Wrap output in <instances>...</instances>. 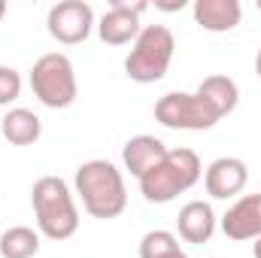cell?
Here are the masks:
<instances>
[{
  "mask_svg": "<svg viewBox=\"0 0 261 258\" xmlns=\"http://www.w3.org/2000/svg\"><path fill=\"white\" fill-rule=\"evenodd\" d=\"M76 194L82 197L85 213L94 219H116L128 207L122 170L103 158H94L76 167Z\"/></svg>",
  "mask_w": 261,
  "mask_h": 258,
  "instance_id": "cell-1",
  "label": "cell"
},
{
  "mask_svg": "<svg viewBox=\"0 0 261 258\" xmlns=\"http://www.w3.org/2000/svg\"><path fill=\"white\" fill-rule=\"evenodd\" d=\"M37 228L49 240H70L79 231V210L61 176H40L31 189Z\"/></svg>",
  "mask_w": 261,
  "mask_h": 258,
  "instance_id": "cell-2",
  "label": "cell"
},
{
  "mask_svg": "<svg viewBox=\"0 0 261 258\" xmlns=\"http://www.w3.org/2000/svg\"><path fill=\"white\" fill-rule=\"evenodd\" d=\"M200 176H203V167L195 149H167V155L137 183L149 203H170L173 197L197 186Z\"/></svg>",
  "mask_w": 261,
  "mask_h": 258,
  "instance_id": "cell-3",
  "label": "cell"
},
{
  "mask_svg": "<svg viewBox=\"0 0 261 258\" xmlns=\"http://www.w3.org/2000/svg\"><path fill=\"white\" fill-rule=\"evenodd\" d=\"M173 52H176V40H173L170 28H164V24H146L140 31V37L134 40L128 58H125L128 79L140 82V85L161 82L167 76V70H170Z\"/></svg>",
  "mask_w": 261,
  "mask_h": 258,
  "instance_id": "cell-4",
  "label": "cell"
},
{
  "mask_svg": "<svg viewBox=\"0 0 261 258\" xmlns=\"http://www.w3.org/2000/svg\"><path fill=\"white\" fill-rule=\"evenodd\" d=\"M31 91L49 110H67L76 100L79 85H76L73 64L64 52H49L37 58V64L31 70Z\"/></svg>",
  "mask_w": 261,
  "mask_h": 258,
  "instance_id": "cell-5",
  "label": "cell"
},
{
  "mask_svg": "<svg viewBox=\"0 0 261 258\" xmlns=\"http://www.w3.org/2000/svg\"><path fill=\"white\" fill-rule=\"evenodd\" d=\"M155 119L164 128H173V131H210L219 122L216 110L197 91H192V94L189 91H170V94L158 97Z\"/></svg>",
  "mask_w": 261,
  "mask_h": 258,
  "instance_id": "cell-6",
  "label": "cell"
},
{
  "mask_svg": "<svg viewBox=\"0 0 261 258\" xmlns=\"http://www.w3.org/2000/svg\"><path fill=\"white\" fill-rule=\"evenodd\" d=\"M46 28L52 34V40L64 43V46H76L85 43L91 28H94V9L82 0H61L49 9L46 15Z\"/></svg>",
  "mask_w": 261,
  "mask_h": 258,
  "instance_id": "cell-7",
  "label": "cell"
},
{
  "mask_svg": "<svg viewBox=\"0 0 261 258\" xmlns=\"http://www.w3.org/2000/svg\"><path fill=\"white\" fill-rule=\"evenodd\" d=\"M149 9V3H143V0H137V3H130V0H113L110 3V9L103 12V18L97 21V34H100V40L107 43V46H128L134 43L137 37H140V15Z\"/></svg>",
  "mask_w": 261,
  "mask_h": 258,
  "instance_id": "cell-8",
  "label": "cell"
},
{
  "mask_svg": "<svg viewBox=\"0 0 261 258\" xmlns=\"http://www.w3.org/2000/svg\"><path fill=\"white\" fill-rule=\"evenodd\" d=\"M249 183V170L240 158H216L206 173H203V186H206V194L216 197V200H228L234 194H240Z\"/></svg>",
  "mask_w": 261,
  "mask_h": 258,
  "instance_id": "cell-9",
  "label": "cell"
},
{
  "mask_svg": "<svg viewBox=\"0 0 261 258\" xmlns=\"http://www.w3.org/2000/svg\"><path fill=\"white\" fill-rule=\"evenodd\" d=\"M222 231L228 240H255L261 237V194H243L225 216Z\"/></svg>",
  "mask_w": 261,
  "mask_h": 258,
  "instance_id": "cell-10",
  "label": "cell"
},
{
  "mask_svg": "<svg viewBox=\"0 0 261 258\" xmlns=\"http://www.w3.org/2000/svg\"><path fill=\"white\" fill-rule=\"evenodd\" d=\"M176 231L186 243H206L216 234V213L206 200H189L176 216Z\"/></svg>",
  "mask_w": 261,
  "mask_h": 258,
  "instance_id": "cell-11",
  "label": "cell"
},
{
  "mask_svg": "<svg viewBox=\"0 0 261 258\" xmlns=\"http://www.w3.org/2000/svg\"><path fill=\"white\" fill-rule=\"evenodd\" d=\"M240 0H195V21L210 34H225L240 24Z\"/></svg>",
  "mask_w": 261,
  "mask_h": 258,
  "instance_id": "cell-12",
  "label": "cell"
},
{
  "mask_svg": "<svg viewBox=\"0 0 261 258\" xmlns=\"http://www.w3.org/2000/svg\"><path fill=\"white\" fill-rule=\"evenodd\" d=\"M167 155V146L158 140V137H149V134H137L130 137L122 149V161H125V170H130V176H143L149 173L161 158Z\"/></svg>",
  "mask_w": 261,
  "mask_h": 258,
  "instance_id": "cell-13",
  "label": "cell"
},
{
  "mask_svg": "<svg viewBox=\"0 0 261 258\" xmlns=\"http://www.w3.org/2000/svg\"><path fill=\"white\" fill-rule=\"evenodd\" d=\"M197 94L216 110L219 119H225L228 113H234V110H237V100H240V88H237V82H234L231 76H222V73L206 76V79L197 85Z\"/></svg>",
  "mask_w": 261,
  "mask_h": 258,
  "instance_id": "cell-14",
  "label": "cell"
},
{
  "mask_svg": "<svg viewBox=\"0 0 261 258\" xmlns=\"http://www.w3.org/2000/svg\"><path fill=\"white\" fill-rule=\"evenodd\" d=\"M0 131H3V137H6L12 146H34V143L43 137V122H40L37 113H31V110H24V107H15V110H9V113L3 116Z\"/></svg>",
  "mask_w": 261,
  "mask_h": 258,
  "instance_id": "cell-15",
  "label": "cell"
},
{
  "mask_svg": "<svg viewBox=\"0 0 261 258\" xmlns=\"http://www.w3.org/2000/svg\"><path fill=\"white\" fill-rule=\"evenodd\" d=\"M40 252V231L28 225L6 228L0 234V255L3 258H34Z\"/></svg>",
  "mask_w": 261,
  "mask_h": 258,
  "instance_id": "cell-16",
  "label": "cell"
},
{
  "mask_svg": "<svg viewBox=\"0 0 261 258\" xmlns=\"http://www.w3.org/2000/svg\"><path fill=\"white\" fill-rule=\"evenodd\" d=\"M140 258H189L186 249L179 246L176 234L158 228V231H149L143 240H140Z\"/></svg>",
  "mask_w": 261,
  "mask_h": 258,
  "instance_id": "cell-17",
  "label": "cell"
},
{
  "mask_svg": "<svg viewBox=\"0 0 261 258\" xmlns=\"http://www.w3.org/2000/svg\"><path fill=\"white\" fill-rule=\"evenodd\" d=\"M21 94V73L15 67L0 64V107H9Z\"/></svg>",
  "mask_w": 261,
  "mask_h": 258,
  "instance_id": "cell-18",
  "label": "cell"
},
{
  "mask_svg": "<svg viewBox=\"0 0 261 258\" xmlns=\"http://www.w3.org/2000/svg\"><path fill=\"white\" fill-rule=\"evenodd\" d=\"M158 9H167V12H176V9H182L186 6V0H176V3H155Z\"/></svg>",
  "mask_w": 261,
  "mask_h": 258,
  "instance_id": "cell-19",
  "label": "cell"
},
{
  "mask_svg": "<svg viewBox=\"0 0 261 258\" xmlns=\"http://www.w3.org/2000/svg\"><path fill=\"white\" fill-rule=\"evenodd\" d=\"M252 255L261 258V237H255V243H252Z\"/></svg>",
  "mask_w": 261,
  "mask_h": 258,
  "instance_id": "cell-20",
  "label": "cell"
},
{
  "mask_svg": "<svg viewBox=\"0 0 261 258\" xmlns=\"http://www.w3.org/2000/svg\"><path fill=\"white\" fill-rule=\"evenodd\" d=\"M255 73H258V79H261V49H258V55H255Z\"/></svg>",
  "mask_w": 261,
  "mask_h": 258,
  "instance_id": "cell-21",
  "label": "cell"
},
{
  "mask_svg": "<svg viewBox=\"0 0 261 258\" xmlns=\"http://www.w3.org/2000/svg\"><path fill=\"white\" fill-rule=\"evenodd\" d=\"M3 15H6V3L0 0V18H3Z\"/></svg>",
  "mask_w": 261,
  "mask_h": 258,
  "instance_id": "cell-22",
  "label": "cell"
},
{
  "mask_svg": "<svg viewBox=\"0 0 261 258\" xmlns=\"http://www.w3.org/2000/svg\"><path fill=\"white\" fill-rule=\"evenodd\" d=\"M258 9H261V0H258Z\"/></svg>",
  "mask_w": 261,
  "mask_h": 258,
  "instance_id": "cell-23",
  "label": "cell"
}]
</instances>
